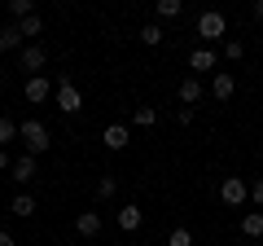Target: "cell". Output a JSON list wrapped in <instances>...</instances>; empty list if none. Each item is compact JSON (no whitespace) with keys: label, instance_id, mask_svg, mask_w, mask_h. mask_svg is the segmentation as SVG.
<instances>
[{"label":"cell","instance_id":"obj_1","mask_svg":"<svg viewBox=\"0 0 263 246\" xmlns=\"http://www.w3.org/2000/svg\"><path fill=\"white\" fill-rule=\"evenodd\" d=\"M18 132H22V145H27L31 159L48 154V145H53V132H48V123H40V119H22V123H18Z\"/></svg>","mask_w":263,"mask_h":246},{"label":"cell","instance_id":"obj_2","mask_svg":"<svg viewBox=\"0 0 263 246\" xmlns=\"http://www.w3.org/2000/svg\"><path fill=\"white\" fill-rule=\"evenodd\" d=\"M197 40H202V44H219V40H224L228 36V18H224V13H219V9H206V13H197Z\"/></svg>","mask_w":263,"mask_h":246},{"label":"cell","instance_id":"obj_3","mask_svg":"<svg viewBox=\"0 0 263 246\" xmlns=\"http://www.w3.org/2000/svg\"><path fill=\"white\" fill-rule=\"evenodd\" d=\"M53 106L62 114H79L84 110V93H79V84L70 75H57V93H53Z\"/></svg>","mask_w":263,"mask_h":246},{"label":"cell","instance_id":"obj_4","mask_svg":"<svg viewBox=\"0 0 263 246\" xmlns=\"http://www.w3.org/2000/svg\"><path fill=\"white\" fill-rule=\"evenodd\" d=\"M219 202L224 207H246L250 202V180L246 176H224L219 180Z\"/></svg>","mask_w":263,"mask_h":246},{"label":"cell","instance_id":"obj_5","mask_svg":"<svg viewBox=\"0 0 263 246\" xmlns=\"http://www.w3.org/2000/svg\"><path fill=\"white\" fill-rule=\"evenodd\" d=\"M44 62H48V48H44V44H22L18 66L27 71V79H31V75H44Z\"/></svg>","mask_w":263,"mask_h":246},{"label":"cell","instance_id":"obj_6","mask_svg":"<svg viewBox=\"0 0 263 246\" xmlns=\"http://www.w3.org/2000/svg\"><path fill=\"white\" fill-rule=\"evenodd\" d=\"M53 93H57V84H53V79H48V75H31L27 84H22V97H27L31 106L48 101V97H53Z\"/></svg>","mask_w":263,"mask_h":246},{"label":"cell","instance_id":"obj_7","mask_svg":"<svg viewBox=\"0 0 263 246\" xmlns=\"http://www.w3.org/2000/svg\"><path fill=\"white\" fill-rule=\"evenodd\" d=\"M114 224H119V229H123V233H136V229H141V224H145V211H141V207H136V202H123V207H119V211H114Z\"/></svg>","mask_w":263,"mask_h":246},{"label":"cell","instance_id":"obj_8","mask_svg":"<svg viewBox=\"0 0 263 246\" xmlns=\"http://www.w3.org/2000/svg\"><path fill=\"white\" fill-rule=\"evenodd\" d=\"M101 145H105V150H114V154L127 150V145H132V128H127V123H110V128L101 132Z\"/></svg>","mask_w":263,"mask_h":246},{"label":"cell","instance_id":"obj_9","mask_svg":"<svg viewBox=\"0 0 263 246\" xmlns=\"http://www.w3.org/2000/svg\"><path fill=\"white\" fill-rule=\"evenodd\" d=\"M219 66V57H215V48H206V44H197L193 53H189V71L193 75H206V71H215Z\"/></svg>","mask_w":263,"mask_h":246},{"label":"cell","instance_id":"obj_10","mask_svg":"<svg viewBox=\"0 0 263 246\" xmlns=\"http://www.w3.org/2000/svg\"><path fill=\"white\" fill-rule=\"evenodd\" d=\"M35 176H40V159H31V154L13 159V167H9V180H18V185H31Z\"/></svg>","mask_w":263,"mask_h":246},{"label":"cell","instance_id":"obj_11","mask_svg":"<svg viewBox=\"0 0 263 246\" xmlns=\"http://www.w3.org/2000/svg\"><path fill=\"white\" fill-rule=\"evenodd\" d=\"M233 93H237L233 71H215V79H211V97H215V101L224 106V101H233Z\"/></svg>","mask_w":263,"mask_h":246},{"label":"cell","instance_id":"obj_12","mask_svg":"<svg viewBox=\"0 0 263 246\" xmlns=\"http://www.w3.org/2000/svg\"><path fill=\"white\" fill-rule=\"evenodd\" d=\"M101 211H79V216H75V233L79 237H101Z\"/></svg>","mask_w":263,"mask_h":246},{"label":"cell","instance_id":"obj_13","mask_svg":"<svg viewBox=\"0 0 263 246\" xmlns=\"http://www.w3.org/2000/svg\"><path fill=\"white\" fill-rule=\"evenodd\" d=\"M197 101H202V79L184 75V79H180V106H197Z\"/></svg>","mask_w":263,"mask_h":246},{"label":"cell","instance_id":"obj_14","mask_svg":"<svg viewBox=\"0 0 263 246\" xmlns=\"http://www.w3.org/2000/svg\"><path fill=\"white\" fill-rule=\"evenodd\" d=\"M35 194H18V198H9V216H18V220H31L35 216Z\"/></svg>","mask_w":263,"mask_h":246},{"label":"cell","instance_id":"obj_15","mask_svg":"<svg viewBox=\"0 0 263 246\" xmlns=\"http://www.w3.org/2000/svg\"><path fill=\"white\" fill-rule=\"evenodd\" d=\"M13 48L22 53V31H18V22H9V27H0V53H13Z\"/></svg>","mask_w":263,"mask_h":246},{"label":"cell","instance_id":"obj_16","mask_svg":"<svg viewBox=\"0 0 263 246\" xmlns=\"http://www.w3.org/2000/svg\"><path fill=\"white\" fill-rule=\"evenodd\" d=\"M241 237H254V242L263 237V211H246L241 216Z\"/></svg>","mask_w":263,"mask_h":246},{"label":"cell","instance_id":"obj_17","mask_svg":"<svg viewBox=\"0 0 263 246\" xmlns=\"http://www.w3.org/2000/svg\"><path fill=\"white\" fill-rule=\"evenodd\" d=\"M162 40H167V31H162L158 22H145V27H141V44H145V48H158Z\"/></svg>","mask_w":263,"mask_h":246},{"label":"cell","instance_id":"obj_18","mask_svg":"<svg viewBox=\"0 0 263 246\" xmlns=\"http://www.w3.org/2000/svg\"><path fill=\"white\" fill-rule=\"evenodd\" d=\"M18 136H22L18 123H13L9 114H0V150H9V141H18Z\"/></svg>","mask_w":263,"mask_h":246},{"label":"cell","instance_id":"obj_19","mask_svg":"<svg viewBox=\"0 0 263 246\" xmlns=\"http://www.w3.org/2000/svg\"><path fill=\"white\" fill-rule=\"evenodd\" d=\"M154 13H158L162 22H171V18H180V13H184V5H180V0H158V5H154Z\"/></svg>","mask_w":263,"mask_h":246},{"label":"cell","instance_id":"obj_20","mask_svg":"<svg viewBox=\"0 0 263 246\" xmlns=\"http://www.w3.org/2000/svg\"><path fill=\"white\" fill-rule=\"evenodd\" d=\"M132 123H136V128H154V123H158V110H154V106H136V110H132Z\"/></svg>","mask_w":263,"mask_h":246},{"label":"cell","instance_id":"obj_21","mask_svg":"<svg viewBox=\"0 0 263 246\" xmlns=\"http://www.w3.org/2000/svg\"><path fill=\"white\" fill-rule=\"evenodd\" d=\"M35 13V0H9V22H22Z\"/></svg>","mask_w":263,"mask_h":246},{"label":"cell","instance_id":"obj_22","mask_svg":"<svg viewBox=\"0 0 263 246\" xmlns=\"http://www.w3.org/2000/svg\"><path fill=\"white\" fill-rule=\"evenodd\" d=\"M119 194V176H101L97 180V202H110Z\"/></svg>","mask_w":263,"mask_h":246},{"label":"cell","instance_id":"obj_23","mask_svg":"<svg viewBox=\"0 0 263 246\" xmlns=\"http://www.w3.org/2000/svg\"><path fill=\"white\" fill-rule=\"evenodd\" d=\"M18 31H22V40H35L40 31H44V18H40V13H31V18L18 22Z\"/></svg>","mask_w":263,"mask_h":246},{"label":"cell","instance_id":"obj_24","mask_svg":"<svg viewBox=\"0 0 263 246\" xmlns=\"http://www.w3.org/2000/svg\"><path fill=\"white\" fill-rule=\"evenodd\" d=\"M167 246H193V233H189V229H171V233H167Z\"/></svg>","mask_w":263,"mask_h":246},{"label":"cell","instance_id":"obj_25","mask_svg":"<svg viewBox=\"0 0 263 246\" xmlns=\"http://www.w3.org/2000/svg\"><path fill=\"white\" fill-rule=\"evenodd\" d=\"M224 57H228V62H241V57H246V44H241V40H228V44H224Z\"/></svg>","mask_w":263,"mask_h":246},{"label":"cell","instance_id":"obj_26","mask_svg":"<svg viewBox=\"0 0 263 246\" xmlns=\"http://www.w3.org/2000/svg\"><path fill=\"white\" fill-rule=\"evenodd\" d=\"M250 202H254V211H263V176L250 180Z\"/></svg>","mask_w":263,"mask_h":246},{"label":"cell","instance_id":"obj_27","mask_svg":"<svg viewBox=\"0 0 263 246\" xmlns=\"http://www.w3.org/2000/svg\"><path fill=\"white\" fill-rule=\"evenodd\" d=\"M176 123L189 128V123H193V106H176Z\"/></svg>","mask_w":263,"mask_h":246},{"label":"cell","instance_id":"obj_28","mask_svg":"<svg viewBox=\"0 0 263 246\" xmlns=\"http://www.w3.org/2000/svg\"><path fill=\"white\" fill-rule=\"evenodd\" d=\"M13 167V159H9V150H0V176H5V171Z\"/></svg>","mask_w":263,"mask_h":246},{"label":"cell","instance_id":"obj_29","mask_svg":"<svg viewBox=\"0 0 263 246\" xmlns=\"http://www.w3.org/2000/svg\"><path fill=\"white\" fill-rule=\"evenodd\" d=\"M250 18H254V22H263V0H254V9H250Z\"/></svg>","mask_w":263,"mask_h":246},{"label":"cell","instance_id":"obj_30","mask_svg":"<svg viewBox=\"0 0 263 246\" xmlns=\"http://www.w3.org/2000/svg\"><path fill=\"white\" fill-rule=\"evenodd\" d=\"M0 246H18V242H13V233H0Z\"/></svg>","mask_w":263,"mask_h":246},{"label":"cell","instance_id":"obj_31","mask_svg":"<svg viewBox=\"0 0 263 246\" xmlns=\"http://www.w3.org/2000/svg\"><path fill=\"white\" fill-rule=\"evenodd\" d=\"M5 84H9V79H5V71H0V88H5Z\"/></svg>","mask_w":263,"mask_h":246}]
</instances>
